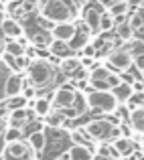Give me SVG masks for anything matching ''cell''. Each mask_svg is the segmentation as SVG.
Wrapping results in <instances>:
<instances>
[{"instance_id": "15", "label": "cell", "mask_w": 144, "mask_h": 160, "mask_svg": "<svg viewBox=\"0 0 144 160\" xmlns=\"http://www.w3.org/2000/svg\"><path fill=\"white\" fill-rule=\"evenodd\" d=\"M31 120H33V116H31V112H28L27 108L14 109V112L8 113V122H10V126H14V128H20V130H23L24 124H28Z\"/></svg>"}, {"instance_id": "39", "label": "cell", "mask_w": 144, "mask_h": 160, "mask_svg": "<svg viewBox=\"0 0 144 160\" xmlns=\"http://www.w3.org/2000/svg\"><path fill=\"white\" fill-rule=\"evenodd\" d=\"M6 128H8V126H6V118H2V116H0V136H4Z\"/></svg>"}, {"instance_id": "30", "label": "cell", "mask_w": 144, "mask_h": 160, "mask_svg": "<svg viewBox=\"0 0 144 160\" xmlns=\"http://www.w3.org/2000/svg\"><path fill=\"white\" fill-rule=\"evenodd\" d=\"M10 73H12V69L0 59V99H4V83H6V79H8Z\"/></svg>"}, {"instance_id": "17", "label": "cell", "mask_w": 144, "mask_h": 160, "mask_svg": "<svg viewBox=\"0 0 144 160\" xmlns=\"http://www.w3.org/2000/svg\"><path fill=\"white\" fill-rule=\"evenodd\" d=\"M100 14H101V12L97 10L95 6H91V8H87V10H85V16H83V22L90 27L91 37L100 35Z\"/></svg>"}, {"instance_id": "23", "label": "cell", "mask_w": 144, "mask_h": 160, "mask_svg": "<svg viewBox=\"0 0 144 160\" xmlns=\"http://www.w3.org/2000/svg\"><path fill=\"white\" fill-rule=\"evenodd\" d=\"M65 122H67V118L63 116V112H59V109H51L47 113V118H45V124H47L49 128H53V130L61 128Z\"/></svg>"}, {"instance_id": "13", "label": "cell", "mask_w": 144, "mask_h": 160, "mask_svg": "<svg viewBox=\"0 0 144 160\" xmlns=\"http://www.w3.org/2000/svg\"><path fill=\"white\" fill-rule=\"evenodd\" d=\"M49 51L55 55L57 59H69V57H75V51L71 49V45L69 43H63V41H51V45H49Z\"/></svg>"}, {"instance_id": "21", "label": "cell", "mask_w": 144, "mask_h": 160, "mask_svg": "<svg viewBox=\"0 0 144 160\" xmlns=\"http://www.w3.org/2000/svg\"><path fill=\"white\" fill-rule=\"evenodd\" d=\"M69 138H71V142H73L75 146H87V148L94 150V140L87 136V132L83 128L81 130H73V132L69 134ZM94 152H95V150H94Z\"/></svg>"}, {"instance_id": "24", "label": "cell", "mask_w": 144, "mask_h": 160, "mask_svg": "<svg viewBox=\"0 0 144 160\" xmlns=\"http://www.w3.org/2000/svg\"><path fill=\"white\" fill-rule=\"evenodd\" d=\"M59 67H61V71L65 75H69V77H71V75L81 67V63H79V57H69V59H63Z\"/></svg>"}, {"instance_id": "48", "label": "cell", "mask_w": 144, "mask_h": 160, "mask_svg": "<svg viewBox=\"0 0 144 160\" xmlns=\"http://www.w3.org/2000/svg\"><path fill=\"white\" fill-rule=\"evenodd\" d=\"M59 160H63V158H59Z\"/></svg>"}, {"instance_id": "38", "label": "cell", "mask_w": 144, "mask_h": 160, "mask_svg": "<svg viewBox=\"0 0 144 160\" xmlns=\"http://www.w3.org/2000/svg\"><path fill=\"white\" fill-rule=\"evenodd\" d=\"M132 89H134V93H144L142 81H132Z\"/></svg>"}, {"instance_id": "12", "label": "cell", "mask_w": 144, "mask_h": 160, "mask_svg": "<svg viewBox=\"0 0 144 160\" xmlns=\"http://www.w3.org/2000/svg\"><path fill=\"white\" fill-rule=\"evenodd\" d=\"M124 49L132 55V65H136L138 71H144V43L142 41H128Z\"/></svg>"}, {"instance_id": "18", "label": "cell", "mask_w": 144, "mask_h": 160, "mask_svg": "<svg viewBox=\"0 0 144 160\" xmlns=\"http://www.w3.org/2000/svg\"><path fill=\"white\" fill-rule=\"evenodd\" d=\"M112 146L116 148V152L120 154V156H132L134 150H136V144H134L130 138H124V136H120L118 140H114Z\"/></svg>"}, {"instance_id": "2", "label": "cell", "mask_w": 144, "mask_h": 160, "mask_svg": "<svg viewBox=\"0 0 144 160\" xmlns=\"http://www.w3.org/2000/svg\"><path fill=\"white\" fill-rule=\"evenodd\" d=\"M27 81H31L35 89H47L55 81V67L43 57L33 59L27 69Z\"/></svg>"}, {"instance_id": "31", "label": "cell", "mask_w": 144, "mask_h": 160, "mask_svg": "<svg viewBox=\"0 0 144 160\" xmlns=\"http://www.w3.org/2000/svg\"><path fill=\"white\" fill-rule=\"evenodd\" d=\"M128 10H130L128 0H124V2H118V4H114V6L108 8V12H110L112 16H126V14H128Z\"/></svg>"}, {"instance_id": "28", "label": "cell", "mask_w": 144, "mask_h": 160, "mask_svg": "<svg viewBox=\"0 0 144 160\" xmlns=\"http://www.w3.org/2000/svg\"><path fill=\"white\" fill-rule=\"evenodd\" d=\"M4 51L16 59V57H23V55L27 53V49H24L23 45L18 43V41H6V45H4Z\"/></svg>"}, {"instance_id": "5", "label": "cell", "mask_w": 144, "mask_h": 160, "mask_svg": "<svg viewBox=\"0 0 144 160\" xmlns=\"http://www.w3.org/2000/svg\"><path fill=\"white\" fill-rule=\"evenodd\" d=\"M2 160H35V150L28 146V142H12L6 144L2 150Z\"/></svg>"}, {"instance_id": "46", "label": "cell", "mask_w": 144, "mask_h": 160, "mask_svg": "<svg viewBox=\"0 0 144 160\" xmlns=\"http://www.w3.org/2000/svg\"><path fill=\"white\" fill-rule=\"evenodd\" d=\"M140 158H142V160H144V156H140Z\"/></svg>"}, {"instance_id": "6", "label": "cell", "mask_w": 144, "mask_h": 160, "mask_svg": "<svg viewBox=\"0 0 144 160\" xmlns=\"http://www.w3.org/2000/svg\"><path fill=\"white\" fill-rule=\"evenodd\" d=\"M75 102H77V91H75L73 87L61 85V87L55 89L53 99H51V106H53V109L63 112V109H73Z\"/></svg>"}, {"instance_id": "42", "label": "cell", "mask_w": 144, "mask_h": 160, "mask_svg": "<svg viewBox=\"0 0 144 160\" xmlns=\"http://www.w3.org/2000/svg\"><path fill=\"white\" fill-rule=\"evenodd\" d=\"M75 4H77L79 8H83V6H87V2H90V0H73Z\"/></svg>"}, {"instance_id": "8", "label": "cell", "mask_w": 144, "mask_h": 160, "mask_svg": "<svg viewBox=\"0 0 144 160\" xmlns=\"http://www.w3.org/2000/svg\"><path fill=\"white\" fill-rule=\"evenodd\" d=\"M105 67L110 71H116V73H126V71L132 67V55L126 51L124 47L116 49L108 55V61H105Z\"/></svg>"}, {"instance_id": "43", "label": "cell", "mask_w": 144, "mask_h": 160, "mask_svg": "<svg viewBox=\"0 0 144 160\" xmlns=\"http://www.w3.org/2000/svg\"><path fill=\"white\" fill-rule=\"evenodd\" d=\"M136 12H138V16H140V18L144 20V4H142V6H138V10H136Z\"/></svg>"}, {"instance_id": "34", "label": "cell", "mask_w": 144, "mask_h": 160, "mask_svg": "<svg viewBox=\"0 0 144 160\" xmlns=\"http://www.w3.org/2000/svg\"><path fill=\"white\" fill-rule=\"evenodd\" d=\"M116 28H118V35H120V39H122V41H132L134 31L130 28V24H128V22L120 24V27H116Z\"/></svg>"}, {"instance_id": "14", "label": "cell", "mask_w": 144, "mask_h": 160, "mask_svg": "<svg viewBox=\"0 0 144 160\" xmlns=\"http://www.w3.org/2000/svg\"><path fill=\"white\" fill-rule=\"evenodd\" d=\"M27 142H28V146L35 150V154H41L45 150V146H47V132L35 130V132H31L27 136Z\"/></svg>"}, {"instance_id": "16", "label": "cell", "mask_w": 144, "mask_h": 160, "mask_svg": "<svg viewBox=\"0 0 144 160\" xmlns=\"http://www.w3.org/2000/svg\"><path fill=\"white\" fill-rule=\"evenodd\" d=\"M95 152L91 148H87V146H71L69 150H67V160H94Z\"/></svg>"}, {"instance_id": "37", "label": "cell", "mask_w": 144, "mask_h": 160, "mask_svg": "<svg viewBox=\"0 0 144 160\" xmlns=\"http://www.w3.org/2000/svg\"><path fill=\"white\" fill-rule=\"evenodd\" d=\"M35 95H37V89L33 85H28V87H24V89H23V98L31 99V98H35Z\"/></svg>"}, {"instance_id": "40", "label": "cell", "mask_w": 144, "mask_h": 160, "mask_svg": "<svg viewBox=\"0 0 144 160\" xmlns=\"http://www.w3.org/2000/svg\"><path fill=\"white\" fill-rule=\"evenodd\" d=\"M118 2H124V0H104V2H101V4H104V6H114V4H118Z\"/></svg>"}, {"instance_id": "11", "label": "cell", "mask_w": 144, "mask_h": 160, "mask_svg": "<svg viewBox=\"0 0 144 160\" xmlns=\"http://www.w3.org/2000/svg\"><path fill=\"white\" fill-rule=\"evenodd\" d=\"M77 28H75L73 22H63V24H55L51 28V37L55 41H63V43H71V39L75 37Z\"/></svg>"}, {"instance_id": "7", "label": "cell", "mask_w": 144, "mask_h": 160, "mask_svg": "<svg viewBox=\"0 0 144 160\" xmlns=\"http://www.w3.org/2000/svg\"><path fill=\"white\" fill-rule=\"evenodd\" d=\"M114 71H110L105 65H95L94 69L90 71V83L91 91H112V85H110V75Z\"/></svg>"}, {"instance_id": "33", "label": "cell", "mask_w": 144, "mask_h": 160, "mask_svg": "<svg viewBox=\"0 0 144 160\" xmlns=\"http://www.w3.org/2000/svg\"><path fill=\"white\" fill-rule=\"evenodd\" d=\"M128 24H130V28H132L134 32L140 31V28H144V20L138 16V12H132V14L128 16Z\"/></svg>"}, {"instance_id": "45", "label": "cell", "mask_w": 144, "mask_h": 160, "mask_svg": "<svg viewBox=\"0 0 144 160\" xmlns=\"http://www.w3.org/2000/svg\"><path fill=\"white\" fill-rule=\"evenodd\" d=\"M140 75H142V81H144V71H140Z\"/></svg>"}, {"instance_id": "4", "label": "cell", "mask_w": 144, "mask_h": 160, "mask_svg": "<svg viewBox=\"0 0 144 160\" xmlns=\"http://www.w3.org/2000/svg\"><path fill=\"white\" fill-rule=\"evenodd\" d=\"M85 98L87 108L95 113H116L118 106H120L112 91H90Z\"/></svg>"}, {"instance_id": "19", "label": "cell", "mask_w": 144, "mask_h": 160, "mask_svg": "<svg viewBox=\"0 0 144 160\" xmlns=\"http://www.w3.org/2000/svg\"><path fill=\"white\" fill-rule=\"evenodd\" d=\"M130 126H132V130L136 134H140V136H144V108L138 106L136 109H132L130 112V118H128Z\"/></svg>"}, {"instance_id": "26", "label": "cell", "mask_w": 144, "mask_h": 160, "mask_svg": "<svg viewBox=\"0 0 144 160\" xmlns=\"http://www.w3.org/2000/svg\"><path fill=\"white\" fill-rule=\"evenodd\" d=\"M90 39H91L90 35H83V32H75V37L71 39V43H69V45H71V49L77 53V51H81L83 47H87V45H90Z\"/></svg>"}, {"instance_id": "25", "label": "cell", "mask_w": 144, "mask_h": 160, "mask_svg": "<svg viewBox=\"0 0 144 160\" xmlns=\"http://www.w3.org/2000/svg\"><path fill=\"white\" fill-rule=\"evenodd\" d=\"M4 144H12V142H20L24 138V132L20 128H14V126H8L6 132H4Z\"/></svg>"}, {"instance_id": "20", "label": "cell", "mask_w": 144, "mask_h": 160, "mask_svg": "<svg viewBox=\"0 0 144 160\" xmlns=\"http://www.w3.org/2000/svg\"><path fill=\"white\" fill-rule=\"evenodd\" d=\"M112 93H114V98L118 99V103H128L130 99H132V95H134L132 83H130V81L120 83V85H118L116 89H112Z\"/></svg>"}, {"instance_id": "1", "label": "cell", "mask_w": 144, "mask_h": 160, "mask_svg": "<svg viewBox=\"0 0 144 160\" xmlns=\"http://www.w3.org/2000/svg\"><path fill=\"white\" fill-rule=\"evenodd\" d=\"M39 12L41 18L53 24L73 22L79 18V6L73 0H43Z\"/></svg>"}, {"instance_id": "44", "label": "cell", "mask_w": 144, "mask_h": 160, "mask_svg": "<svg viewBox=\"0 0 144 160\" xmlns=\"http://www.w3.org/2000/svg\"><path fill=\"white\" fill-rule=\"evenodd\" d=\"M95 160H100V158H95ZM101 160H120V158H101Z\"/></svg>"}, {"instance_id": "41", "label": "cell", "mask_w": 144, "mask_h": 160, "mask_svg": "<svg viewBox=\"0 0 144 160\" xmlns=\"http://www.w3.org/2000/svg\"><path fill=\"white\" fill-rule=\"evenodd\" d=\"M128 4H130V6H142L144 0H128Z\"/></svg>"}, {"instance_id": "9", "label": "cell", "mask_w": 144, "mask_h": 160, "mask_svg": "<svg viewBox=\"0 0 144 160\" xmlns=\"http://www.w3.org/2000/svg\"><path fill=\"white\" fill-rule=\"evenodd\" d=\"M0 31H2V35L6 37L8 41H18L20 37H24L23 24H20L16 18H10V16H4V18H2V22H0Z\"/></svg>"}, {"instance_id": "35", "label": "cell", "mask_w": 144, "mask_h": 160, "mask_svg": "<svg viewBox=\"0 0 144 160\" xmlns=\"http://www.w3.org/2000/svg\"><path fill=\"white\" fill-rule=\"evenodd\" d=\"M20 2H23L24 12H31V10H35V8H41V2H43V0H20Z\"/></svg>"}, {"instance_id": "3", "label": "cell", "mask_w": 144, "mask_h": 160, "mask_svg": "<svg viewBox=\"0 0 144 160\" xmlns=\"http://www.w3.org/2000/svg\"><path fill=\"white\" fill-rule=\"evenodd\" d=\"M83 130L87 132V136H90L91 140L100 142V144H112L114 140H118V138L122 136L120 126L114 124L112 120H104V118H100V120H91Z\"/></svg>"}, {"instance_id": "27", "label": "cell", "mask_w": 144, "mask_h": 160, "mask_svg": "<svg viewBox=\"0 0 144 160\" xmlns=\"http://www.w3.org/2000/svg\"><path fill=\"white\" fill-rule=\"evenodd\" d=\"M28 39H31L33 47H49L51 41H53V37H51V32H37V35L28 37Z\"/></svg>"}, {"instance_id": "22", "label": "cell", "mask_w": 144, "mask_h": 160, "mask_svg": "<svg viewBox=\"0 0 144 160\" xmlns=\"http://www.w3.org/2000/svg\"><path fill=\"white\" fill-rule=\"evenodd\" d=\"M51 109H53V106H51V99L47 98H37L35 103H33V113L37 118H47V113Z\"/></svg>"}, {"instance_id": "10", "label": "cell", "mask_w": 144, "mask_h": 160, "mask_svg": "<svg viewBox=\"0 0 144 160\" xmlns=\"http://www.w3.org/2000/svg\"><path fill=\"white\" fill-rule=\"evenodd\" d=\"M23 89H24V79L18 73H10L6 83H4V99H12L16 95H23Z\"/></svg>"}, {"instance_id": "36", "label": "cell", "mask_w": 144, "mask_h": 160, "mask_svg": "<svg viewBox=\"0 0 144 160\" xmlns=\"http://www.w3.org/2000/svg\"><path fill=\"white\" fill-rule=\"evenodd\" d=\"M95 47H94V45H87V47H83L81 49V57H94L95 59Z\"/></svg>"}, {"instance_id": "32", "label": "cell", "mask_w": 144, "mask_h": 160, "mask_svg": "<svg viewBox=\"0 0 144 160\" xmlns=\"http://www.w3.org/2000/svg\"><path fill=\"white\" fill-rule=\"evenodd\" d=\"M23 108H27V98H23V95H16V98H12V99H6V109L8 112L23 109Z\"/></svg>"}, {"instance_id": "29", "label": "cell", "mask_w": 144, "mask_h": 160, "mask_svg": "<svg viewBox=\"0 0 144 160\" xmlns=\"http://www.w3.org/2000/svg\"><path fill=\"white\" fill-rule=\"evenodd\" d=\"M112 28H116V24H114V16L110 14L108 10L101 12V14H100V32H108V31H112Z\"/></svg>"}, {"instance_id": "47", "label": "cell", "mask_w": 144, "mask_h": 160, "mask_svg": "<svg viewBox=\"0 0 144 160\" xmlns=\"http://www.w3.org/2000/svg\"><path fill=\"white\" fill-rule=\"evenodd\" d=\"M142 140H144V136H142Z\"/></svg>"}]
</instances>
